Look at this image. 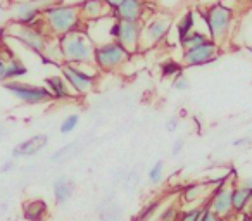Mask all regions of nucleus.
I'll use <instances>...</instances> for the list:
<instances>
[{"mask_svg": "<svg viewBox=\"0 0 252 221\" xmlns=\"http://www.w3.org/2000/svg\"><path fill=\"white\" fill-rule=\"evenodd\" d=\"M11 54H7V57ZM7 57L0 54V83H5L7 81Z\"/></svg>", "mask_w": 252, "mask_h": 221, "instance_id": "obj_31", "label": "nucleus"}, {"mask_svg": "<svg viewBox=\"0 0 252 221\" xmlns=\"http://www.w3.org/2000/svg\"><path fill=\"white\" fill-rule=\"evenodd\" d=\"M78 123H80V114H69V116H66L59 126L61 135H69L71 131L76 130Z\"/></svg>", "mask_w": 252, "mask_h": 221, "instance_id": "obj_27", "label": "nucleus"}, {"mask_svg": "<svg viewBox=\"0 0 252 221\" xmlns=\"http://www.w3.org/2000/svg\"><path fill=\"white\" fill-rule=\"evenodd\" d=\"M158 209H159V200H154V202H151L149 206H145L144 209L140 211V214L137 216V221H149L151 218H154Z\"/></svg>", "mask_w": 252, "mask_h": 221, "instance_id": "obj_28", "label": "nucleus"}, {"mask_svg": "<svg viewBox=\"0 0 252 221\" xmlns=\"http://www.w3.org/2000/svg\"><path fill=\"white\" fill-rule=\"evenodd\" d=\"M183 74V64L175 59H168L161 64V76L168 80H175L176 76Z\"/></svg>", "mask_w": 252, "mask_h": 221, "instance_id": "obj_23", "label": "nucleus"}, {"mask_svg": "<svg viewBox=\"0 0 252 221\" xmlns=\"http://www.w3.org/2000/svg\"><path fill=\"white\" fill-rule=\"evenodd\" d=\"M183 147H185V140H183V138H176V140L173 142V145H171V154L173 156H180V152L183 151Z\"/></svg>", "mask_w": 252, "mask_h": 221, "instance_id": "obj_33", "label": "nucleus"}, {"mask_svg": "<svg viewBox=\"0 0 252 221\" xmlns=\"http://www.w3.org/2000/svg\"><path fill=\"white\" fill-rule=\"evenodd\" d=\"M166 130L175 133V131L178 130V120H176V118H171V120L166 121Z\"/></svg>", "mask_w": 252, "mask_h": 221, "instance_id": "obj_35", "label": "nucleus"}, {"mask_svg": "<svg viewBox=\"0 0 252 221\" xmlns=\"http://www.w3.org/2000/svg\"><path fill=\"white\" fill-rule=\"evenodd\" d=\"M145 2H149V4H156V5L159 4V0H145Z\"/></svg>", "mask_w": 252, "mask_h": 221, "instance_id": "obj_41", "label": "nucleus"}, {"mask_svg": "<svg viewBox=\"0 0 252 221\" xmlns=\"http://www.w3.org/2000/svg\"><path fill=\"white\" fill-rule=\"evenodd\" d=\"M7 35L40 57H43L50 40L54 38L43 28L42 21L35 23V25H19V23L12 21V25L7 28Z\"/></svg>", "mask_w": 252, "mask_h": 221, "instance_id": "obj_6", "label": "nucleus"}, {"mask_svg": "<svg viewBox=\"0 0 252 221\" xmlns=\"http://www.w3.org/2000/svg\"><path fill=\"white\" fill-rule=\"evenodd\" d=\"M49 144V137L43 133L40 135H33V137L26 138V140L19 142L14 149H12V158L18 159V158H33L36 156L40 151L47 147Z\"/></svg>", "mask_w": 252, "mask_h": 221, "instance_id": "obj_15", "label": "nucleus"}, {"mask_svg": "<svg viewBox=\"0 0 252 221\" xmlns=\"http://www.w3.org/2000/svg\"><path fill=\"white\" fill-rule=\"evenodd\" d=\"M207 40H211L209 36H207V33L199 32V30H193V32H190L189 35H187L185 38L180 42V47H182L183 50H185V49H192V47L200 45V43L207 42Z\"/></svg>", "mask_w": 252, "mask_h": 221, "instance_id": "obj_24", "label": "nucleus"}, {"mask_svg": "<svg viewBox=\"0 0 252 221\" xmlns=\"http://www.w3.org/2000/svg\"><path fill=\"white\" fill-rule=\"evenodd\" d=\"M73 147H74V144H69V145H66V147L59 149V151H57L56 154H54L50 159H52V161H59V159H61V158H64V156L67 154V151H71V149H73Z\"/></svg>", "mask_w": 252, "mask_h": 221, "instance_id": "obj_34", "label": "nucleus"}, {"mask_svg": "<svg viewBox=\"0 0 252 221\" xmlns=\"http://www.w3.org/2000/svg\"><path fill=\"white\" fill-rule=\"evenodd\" d=\"M223 221H226V220H223Z\"/></svg>", "mask_w": 252, "mask_h": 221, "instance_id": "obj_43", "label": "nucleus"}, {"mask_svg": "<svg viewBox=\"0 0 252 221\" xmlns=\"http://www.w3.org/2000/svg\"><path fill=\"white\" fill-rule=\"evenodd\" d=\"M14 166H16L14 159H11V161H7L4 166H2V168H0V173H9V171H12V169H14Z\"/></svg>", "mask_w": 252, "mask_h": 221, "instance_id": "obj_36", "label": "nucleus"}, {"mask_svg": "<svg viewBox=\"0 0 252 221\" xmlns=\"http://www.w3.org/2000/svg\"><path fill=\"white\" fill-rule=\"evenodd\" d=\"M123 0H104V4L107 5L109 9H111V11H114L116 7H118L119 4H121Z\"/></svg>", "mask_w": 252, "mask_h": 221, "instance_id": "obj_37", "label": "nucleus"}, {"mask_svg": "<svg viewBox=\"0 0 252 221\" xmlns=\"http://www.w3.org/2000/svg\"><path fill=\"white\" fill-rule=\"evenodd\" d=\"M45 87L49 88L50 95H52L54 100L59 102H66V100H73L78 95L73 92V88L67 85V81L64 80L61 74H54V76H47L45 78Z\"/></svg>", "mask_w": 252, "mask_h": 221, "instance_id": "obj_16", "label": "nucleus"}, {"mask_svg": "<svg viewBox=\"0 0 252 221\" xmlns=\"http://www.w3.org/2000/svg\"><path fill=\"white\" fill-rule=\"evenodd\" d=\"M211 185L209 182H195V183H189L182 189L180 192V200L183 204H195L200 202L202 197H207L211 192Z\"/></svg>", "mask_w": 252, "mask_h": 221, "instance_id": "obj_18", "label": "nucleus"}, {"mask_svg": "<svg viewBox=\"0 0 252 221\" xmlns=\"http://www.w3.org/2000/svg\"><path fill=\"white\" fill-rule=\"evenodd\" d=\"M173 26L171 12L154 11L142 21V36H140V52L151 50L161 45L168 38Z\"/></svg>", "mask_w": 252, "mask_h": 221, "instance_id": "obj_5", "label": "nucleus"}, {"mask_svg": "<svg viewBox=\"0 0 252 221\" xmlns=\"http://www.w3.org/2000/svg\"><path fill=\"white\" fill-rule=\"evenodd\" d=\"M162 171H164V162L158 161L151 169H149V180H151V183H154V185L156 183H161Z\"/></svg>", "mask_w": 252, "mask_h": 221, "instance_id": "obj_29", "label": "nucleus"}, {"mask_svg": "<svg viewBox=\"0 0 252 221\" xmlns=\"http://www.w3.org/2000/svg\"><path fill=\"white\" fill-rule=\"evenodd\" d=\"M204 206L213 211V213H216L218 216H221L223 220H228L233 214V209H231V187L223 185L211 189Z\"/></svg>", "mask_w": 252, "mask_h": 221, "instance_id": "obj_11", "label": "nucleus"}, {"mask_svg": "<svg viewBox=\"0 0 252 221\" xmlns=\"http://www.w3.org/2000/svg\"><path fill=\"white\" fill-rule=\"evenodd\" d=\"M130 57L131 54L125 47L119 45L116 40H111V42L95 45L94 66L100 73H114V71L121 69L130 61Z\"/></svg>", "mask_w": 252, "mask_h": 221, "instance_id": "obj_7", "label": "nucleus"}, {"mask_svg": "<svg viewBox=\"0 0 252 221\" xmlns=\"http://www.w3.org/2000/svg\"><path fill=\"white\" fill-rule=\"evenodd\" d=\"M142 21H119L116 19L112 26V38L125 47L131 56L140 52Z\"/></svg>", "mask_w": 252, "mask_h": 221, "instance_id": "obj_10", "label": "nucleus"}, {"mask_svg": "<svg viewBox=\"0 0 252 221\" xmlns=\"http://www.w3.org/2000/svg\"><path fill=\"white\" fill-rule=\"evenodd\" d=\"M180 213H182V209H180L178 204H168V206L159 213L158 221H178Z\"/></svg>", "mask_w": 252, "mask_h": 221, "instance_id": "obj_25", "label": "nucleus"}, {"mask_svg": "<svg viewBox=\"0 0 252 221\" xmlns=\"http://www.w3.org/2000/svg\"><path fill=\"white\" fill-rule=\"evenodd\" d=\"M49 214V206L43 199H30L23 204V216L26 221H43Z\"/></svg>", "mask_w": 252, "mask_h": 221, "instance_id": "obj_19", "label": "nucleus"}, {"mask_svg": "<svg viewBox=\"0 0 252 221\" xmlns=\"http://www.w3.org/2000/svg\"><path fill=\"white\" fill-rule=\"evenodd\" d=\"M245 144H251V138H249V137H244V138H240V140L233 142L235 147H240V145H245Z\"/></svg>", "mask_w": 252, "mask_h": 221, "instance_id": "obj_39", "label": "nucleus"}, {"mask_svg": "<svg viewBox=\"0 0 252 221\" xmlns=\"http://www.w3.org/2000/svg\"><path fill=\"white\" fill-rule=\"evenodd\" d=\"M233 9L228 7L224 2L211 4L202 12L204 25L207 28V35L213 42H216L221 47V43L226 42L230 32L233 28Z\"/></svg>", "mask_w": 252, "mask_h": 221, "instance_id": "obj_3", "label": "nucleus"}, {"mask_svg": "<svg viewBox=\"0 0 252 221\" xmlns=\"http://www.w3.org/2000/svg\"><path fill=\"white\" fill-rule=\"evenodd\" d=\"M204 207H206L204 204H199V206H193L190 209H182L178 221H199L204 213Z\"/></svg>", "mask_w": 252, "mask_h": 221, "instance_id": "obj_26", "label": "nucleus"}, {"mask_svg": "<svg viewBox=\"0 0 252 221\" xmlns=\"http://www.w3.org/2000/svg\"><path fill=\"white\" fill-rule=\"evenodd\" d=\"M221 56V47L213 40L200 43L192 49H185L182 54L183 67H204L216 63Z\"/></svg>", "mask_w": 252, "mask_h": 221, "instance_id": "obj_9", "label": "nucleus"}, {"mask_svg": "<svg viewBox=\"0 0 252 221\" xmlns=\"http://www.w3.org/2000/svg\"><path fill=\"white\" fill-rule=\"evenodd\" d=\"M4 90H7L16 100L23 102L26 105H42L52 102V95H50L49 88L45 85H32V83H23L19 80L5 81L2 83Z\"/></svg>", "mask_w": 252, "mask_h": 221, "instance_id": "obj_8", "label": "nucleus"}, {"mask_svg": "<svg viewBox=\"0 0 252 221\" xmlns=\"http://www.w3.org/2000/svg\"><path fill=\"white\" fill-rule=\"evenodd\" d=\"M78 12H80L81 21L85 23H92L102 19L105 16L112 14V11L104 4V0H81L80 4H76Z\"/></svg>", "mask_w": 252, "mask_h": 221, "instance_id": "obj_14", "label": "nucleus"}, {"mask_svg": "<svg viewBox=\"0 0 252 221\" xmlns=\"http://www.w3.org/2000/svg\"><path fill=\"white\" fill-rule=\"evenodd\" d=\"M238 183H240L242 187H245V189L251 190V192H252V176H247V178H244L242 182H238Z\"/></svg>", "mask_w": 252, "mask_h": 221, "instance_id": "obj_38", "label": "nucleus"}, {"mask_svg": "<svg viewBox=\"0 0 252 221\" xmlns=\"http://www.w3.org/2000/svg\"><path fill=\"white\" fill-rule=\"evenodd\" d=\"M12 21L19 25H35L42 21V11L35 0H19L12 4Z\"/></svg>", "mask_w": 252, "mask_h": 221, "instance_id": "obj_13", "label": "nucleus"}, {"mask_svg": "<svg viewBox=\"0 0 252 221\" xmlns=\"http://www.w3.org/2000/svg\"><path fill=\"white\" fill-rule=\"evenodd\" d=\"M74 190H76V183L71 178H67V176H59V178L54 180L52 192L57 206H64L66 202H69Z\"/></svg>", "mask_w": 252, "mask_h": 221, "instance_id": "obj_17", "label": "nucleus"}, {"mask_svg": "<svg viewBox=\"0 0 252 221\" xmlns=\"http://www.w3.org/2000/svg\"><path fill=\"white\" fill-rule=\"evenodd\" d=\"M63 56V63L66 64H94L95 43L85 30H74L57 38Z\"/></svg>", "mask_w": 252, "mask_h": 221, "instance_id": "obj_1", "label": "nucleus"}, {"mask_svg": "<svg viewBox=\"0 0 252 221\" xmlns=\"http://www.w3.org/2000/svg\"><path fill=\"white\" fill-rule=\"evenodd\" d=\"M152 4L145 0H123L121 4L112 11V16L119 21H144L149 14L154 11H149Z\"/></svg>", "mask_w": 252, "mask_h": 221, "instance_id": "obj_12", "label": "nucleus"}, {"mask_svg": "<svg viewBox=\"0 0 252 221\" xmlns=\"http://www.w3.org/2000/svg\"><path fill=\"white\" fill-rule=\"evenodd\" d=\"M42 25L54 38H59L66 33L83 28V21L80 18L78 7L67 4H59L47 9L42 14Z\"/></svg>", "mask_w": 252, "mask_h": 221, "instance_id": "obj_2", "label": "nucleus"}, {"mask_svg": "<svg viewBox=\"0 0 252 221\" xmlns=\"http://www.w3.org/2000/svg\"><path fill=\"white\" fill-rule=\"evenodd\" d=\"M244 214H247V216L252 220V200H251V202H249V207H247V211H245Z\"/></svg>", "mask_w": 252, "mask_h": 221, "instance_id": "obj_40", "label": "nucleus"}, {"mask_svg": "<svg viewBox=\"0 0 252 221\" xmlns=\"http://www.w3.org/2000/svg\"><path fill=\"white\" fill-rule=\"evenodd\" d=\"M199 221H223V218L218 216L216 213H213V211L207 209V207H204V213H202V216H200Z\"/></svg>", "mask_w": 252, "mask_h": 221, "instance_id": "obj_32", "label": "nucleus"}, {"mask_svg": "<svg viewBox=\"0 0 252 221\" xmlns=\"http://www.w3.org/2000/svg\"><path fill=\"white\" fill-rule=\"evenodd\" d=\"M28 74V67L23 64V61H19L18 57L11 56L7 57V81L19 80V78Z\"/></svg>", "mask_w": 252, "mask_h": 221, "instance_id": "obj_22", "label": "nucleus"}, {"mask_svg": "<svg viewBox=\"0 0 252 221\" xmlns=\"http://www.w3.org/2000/svg\"><path fill=\"white\" fill-rule=\"evenodd\" d=\"M252 200V192L242 187L240 183H235L231 187V209L233 214H244L249 207V202Z\"/></svg>", "mask_w": 252, "mask_h": 221, "instance_id": "obj_20", "label": "nucleus"}, {"mask_svg": "<svg viewBox=\"0 0 252 221\" xmlns=\"http://www.w3.org/2000/svg\"><path fill=\"white\" fill-rule=\"evenodd\" d=\"M230 2H244V0H230Z\"/></svg>", "mask_w": 252, "mask_h": 221, "instance_id": "obj_42", "label": "nucleus"}, {"mask_svg": "<svg viewBox=\"0 0 252 221\" xmlns=\"http://www.w3.org/2000/svg\"><path fill=\"white\" fill-rule=\"evenodd\" d=\"M61 76L67 81L78 97L92 94L97 87L100 71L94 64H61Z\"/></svg>", "mask_w": 252, "mask_h": 221, "instance_id": "obj_4", "label": "nucleus"}, {"mask_svg": "<svg viewBox=\"0 0 252 221\" xmlns=\"http://www.w3.org/2000/svg\"><path fill=\"white\" fill-rule=\"evenodd\" d=\"M171 87L175 88V90H178V92H185V90H189V88H190V81H189V78H187L185 74H180V76H176L175 80H173Z\"/></svg>", "mask_w": 252, "mask_h": 221, "instance_id": "obj_30", "label": "nucleus"}, {"mask_svg": "<svg viewBox=\"0 0 252 221\" xmlns=\"http://www.w3.org/2000/svg\"><path fill=\"white\" fill-rule=\"evenodd\" d=\"M175 30H176V36H178V43H180L190 32H193V30H195V12L187 11L185 14L178 19Z\"/></svg>", "mask_w": 252, "mask_h": 221, "instance_id": "obj_21", "label": "nucleus"}]
</instances>
